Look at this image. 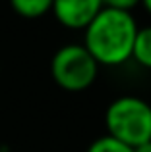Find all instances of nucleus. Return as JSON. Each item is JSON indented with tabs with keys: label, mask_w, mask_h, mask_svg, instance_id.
Listing matches in <instances>:
<instances>
[{
	"label": "nucleus",
	"mask_w": 151,
	"mask_h": 152,
	"mask_svg": "<svg viewBox=\"0 0 151 152\" xmlns=\"http://www.w3.org/2000/svg\"><path fill=\"white\" fill-rule=\"evenodd\" d=\"M134 152H151V141H149V142H145V145L136 146V148H134Z\"/></svg>",
	"instance_id": "9"
},
{
	"label": "nucleus",
	"mask_w": 151,
	"mask_h": 152,
	"mask_svg": "<svg viewBox=\"0 0 151 152\" xmlns=\"http://www.w3.org/2000/svg\"><path fill=\"white\" fill-rule=\"evenodd\" d=\"M132 60L144 69H151V25L138 29L132 48Z\"/></svg>",
	"instance_id": "5"
},
{
	"label": "nucleus",
	"mask_w": 151,
	"mask_h": 152,
	"mask_svg": "<svg viewBox=\"0 0 151 152\" xmlns=\"http://www.w3.org/2000/svg\"><path fill=\"white\" fill-rule=\"evenodd\" d=\"M103 10L101 0H53V14L66 29H85Z\"/></svg>",
	"instance_id": "4"
},
{
	"label": "nucleus",
	"mask_w": 151,
	"mask_h": 152,
	"mask_svg": "<svg viewBox=\"0 0 151 152\" xmlns=\"http://www.w3.org/2000/svg\"><path fill=\"white\" fill-rule=\"evenodd\" d=\"M107 135L130 148L151 141V104L136 94L116 96L105 110Z\"/></svg>",
	"instance_id": "2"
},
{
	"label": "nucleus",
	"mask_w": 151,
	"mask_h": 152,
	"mask_svg": "<svg viewBox=\"0 0 151 152\" xmlns=\"http://www.w3.org/2000/svg\"><path fill=\"white\" fill-rule=\"evenodd\" d=\"M85 152H134V148L126 146L124 142L116 141V139L109 137V135H101V137L93 139L89 142Z\"/></svg>",
	"instance_id": "7"
},
{
	"label": "nucleus",
	"mask_w": 151,
	"mask_h": 152,
	"mask_svg": "<svg viewBox=\"0 0 151 152\" xmlns=\"http://www.w3.org/2000/svg\"><path fill=\"white\" fill-rule=\"evenodd\" d=\"M138 29L140 25L130 12L103 8L83 29L81 45L99 66L116 67L132 60Z\"/></svg>",
	"instance_id": "1"
},
{
	"label": "nucleus",
	"mask_w": 151,
	"mask_h": 152,
	"mask_svg": "<svg viewBox=\"0 0 151 152\" xmlns=\"http://www.w3.org/2000/svg\"><path fill=\"white\" fill-rule=\"evenodd\" d=\"M10 6L21 18L37 19L53 10V0H10Z\"/></svg>",
	"instance_id": "6"
},
{
	"label": "nucleus",
	"mask_w": 151,
	"mask_h": 152,
	"mask_svg": "<svg viewBox=\"0 0 151 152\" xmlns=\"http://www.w3.org/2000/svg\"><path fill=\"white\" fill-rule=\"evenodd\" d=\"M99 69L101 66L95 58L78 42L60 46L50 60V75L54 83L68 93H81L89 89L97 81Z\"/></svg>",
	"instance_id": "3"
},
{
	"label": "nucleus",
	"mask_w": 151,
	"mask_h": 152,
	"mask_svg": "<svg viewBox=\"0 0 151 152\" xmlns=\"http://www.w3.org/2000/svg\"><path fill=\"white\" fill-rule=\"evenodd\" d=\"M103 8H110V10H120V12H130L132 14L134 8L141 4V0H101Z\"/></svg>",
	"instance_id": "8"
},
{
	"label": "nucleus",
	"mask_w": 151,
	"mask_h": 152,
	"mask_svg": "<svg viewBox=\"0 0 151 152\" xmlns=\"http://www.w3.org/2000/svg\"><path fill=\"white\" fill-rule=\"evenodd\" d=\"M141 6H144L145 10H147L149 14H151V0H141Z\"/></svg>",
	"instance_id": "10"
}]
</instances>
